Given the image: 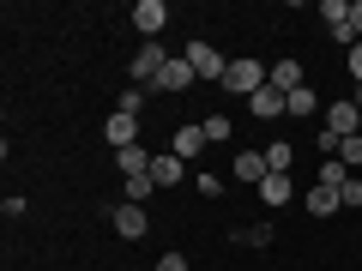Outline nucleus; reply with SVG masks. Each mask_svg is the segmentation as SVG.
I'll return each instance as SVG.
<instances>
[{"label":"nucleus","instance_id":"0eeeda50","mask_svg":"<svg viewBox=\"0 0 362 271\" xmlns=\"http://www.w3.org/2000/svg\"><path fill=\"white\" fill-rule=\"evenodd\" d=\"M206 145H211V139H206V127H199V121H187V127H175V139H169V151H175L181 163H194V157L206 151Z\"/></svg>","mask_w":362,"mask_h":271},{"label":"nucleus","instance_id":"9b49d317","mask_svg":"<svg viewBox=\"0 0 362 271\" xmlns=\"http://www.w3.org/2000/svg\"><path fill=\"white\" fill-rule=\"evenodd\" d=\"M151 181H157V187H181V181H187V163H181L175 151L151 157Z\"/></svg>","mask_w":362,"mask_h":271},{"label":"nucleus","instance_id":"6ab92c4d","mask_svg":"<svg viewBox=\"0 0 362 271\" xmlns=\"http://www.w3.org/2000/svg\"><path fill=\"white\" fill-rule=\"evenodd\" d=\"M344 181H350V169L338 163V157H326V163H320V175H314V187H344Z\"/></svg>","mask_w":362,"mask_h":271},{"label":"nucleus","instance_id":"2eb2a0df","mask_svg":"<svg viewBox=\"0 0 362 271\" xmlns=\"http://www.w3.org/2000/svg\"><path fill=\"white\" fill-rule=\"evenodd\" d=\"M115 169H121V175H151V151H145V145H127V151H115Z\"/></svg>","mask_w":362,"mask_h":271},{"label":"nucleus","instance_id":"20e7f679","mask_svg":"<svg viewBox=\"0 0 362 271\" xmlns=\"http://www.w3.org/2000/svg\"><path fill=\"white\" fill-rule=\"evenodd\" d=\"M194 66H187V54H169V66H163V73H157V85L151 90H163V97H181V90H187V85H194Z\"/></svg>","mask_w":362,"mask_h":271},{"label":"nucleus","instance_id":"7c9ffc66","mask_svg":"<svg viewBox=\"0 0 362 271\" xmlns=\"http://www.w3.org/2000/svg\"><path fill=\"white\" fill-rule=\"evenodd\" d=\"M350 30H356V42H362V0L350 6Z\"/></svg>","mask_w":362,"mask_h":271},{"label":"nucleus","instance_id":"39448f33","mask_svg":"<svg viewBox=\"0 0 362 271\" xmlns=\"http://www.w3.org/2000/svg\"><path fill=\"white\" fill-rule=\"evenodd\" d=\"M169 25V6L163 0H139V6H133V30H139L145 42H157V30Z\"/></svg>","mask_w":362,"mask_h":271},{"label":"nucleus","instance_id":"5701e85b","mask_svg":"<svg viewBox=\"0 0 362 271\" xmlns=\"http://www.w3.org/2000/svg\"><path fill=\"white\" fill-rule=\"evenodd\" d=\"M320 18H326V30H332V25L350 18V6H344V0H320Z\"/></svg>","mask_w":362,"mask_h":271},{"label":"nucleus","instance_id":"2f4dec72","mask_svg":"<svg viewBox=\"0 0 362 271\" xmlns=\"http://www.w3.org/2000/svg\"><path fill=\"white\" fill-rule=\"evenodd\" d=\"M356 109H362V85H356Z\"/></svg>","mask_w":362,"mask_h":271},{"label":"nucleus","instance_id":"dca6fc26","mask_svg":"<svg viewBox=\"0 0 362 271\" xmlns=\"http://www.w3.org/2000/svg\"><path fill=\"white\" fill-rule=\"evenodd\" d=\"M266 85L284 90V97H290V90H302V61H272V78H266Z\"/></svg>","mask_w":362,"mask_h":271},{"label":"nucleus","instance_id":"6e6552de","mask_svg":"<svg viewBox=\"0 0 362 271\" xmlns=\"http://www.w3.org/2000/svg\"><path fill=\"white\" fill-rule=\"evenodd\" d=\"M272 169H266V151H242L230 163V181H242V187H259V181H266Z\"/></svg>","mask_w":362,"mask_h":271},{"label":"nucleus","instance_id":"4be33fe9","mask_svg":"<svg viewBox=\"0 0 362 271\" xmlns=\"http://www.w3.org/2000/svg\"><path fill=\"white\" fill-rule=\"evenodd\" d=\"M199 127H206V139H211V145H223V139H230V115H206Z\"/></svg>","mask_w":362,"mask_h":271},{"label":"nucleus","instance_id":"f3484780","mask_svg":"<svg viewBox=\"0 0 362 271\" xmlns=\"http://www.w3.org/2000/svg\"><path fill=\"white\" fill-rule=\"evenodd\" d=\"M284 115H320V97H314L308 85H302V90H290V97H284Z\"/></svg>","mask_w":362,"mask_h":271},{"label":"nucleus","instance_id":"4468645a","mask_svg":"<svg viewBox=\"0 0 362 271\" xmlns=\"http://www.w3.org/2000/svg\"><path fill=\"white\" fill-rule=\"evenodd\" d=\"M247 109H254V121H278L284 115V90H254V97H247Z\"/></svg>","mask_w":362,"mask_h":271},{"label":"nucleus","instance_id":"f8f14e48","mask_svg":"<svg viewBox=\"0 0 362 271\" xmlns=\"http://www.w3.org/2000/svg\"><path fill=\"white\" fill-rule=\"evenodd\" d=\"M302 211H308V217H338V187H308V199H302Z\"/></svg>","mask_w":362,"mask_h":271},{"label":"nucleus","instance_id":"aec40b11","mask_svg":"<svg viewBox=\"0 0 362 271\" xmlns=\"http://www.w3.org/2000/svg\"><path fill=\"white\" fill-rule=\"evenodd\" d=\"M139 109H145V85H127V90H121V115L139 121Z\"/></svg>","mask_w":362,"mask_h":271},{"label":"nucleus","instance_id":"b1692460","mask_svg":"<svg viewBox=\"0 0 362 271\" xmlns=\"http://www.w3.org/2000/svg\"><path fill=\"white\" fill-rule=\"evenodd\" d=\"M338 205H344V211H356V205H362V181H356V175L338 187Z\"/></svg>","mask_w":362,"mask_h":271},{"label":"nucleus","instance_id":"c756f323","mask_svg":"<svg viewBox=\"0 0 362 271\" xmlns=\"http://www.w3.org/2000/svg\"><path fill=\"white\" fill-rule=\"evenodd\" d=\"M350 78H356V85H362V42H356V49H350Z\"/></svg>","mask_w":362,"mask_h":271},{"label":"nucleus","instance_id":"c85d7f7f","mask_svg":"<svg viewBox=\"0 0 362 271\" xmlns=\"http://www.w3.org/2000/svg\"><path fill=\"white\" fill-rule=\"evenodd\" d=\"M157 271H187V253H163V259H157Z\"/></svg>","mask_w":362,"mask_h":271},{"label":"nucleus","instance_id":"a211bd4d","mask_svg":"<svg viewBox=\"0 0 362 271\" xmlns=\"http://www.w3.org/2000/svg\"><path fill=\"white\" fill-rule=\"evenodd\" d=\"M290 163H296V145H284V139L266 145V169H272V175H290Z\"/></svg>","mask_w":362,"mask_h":271},{"label":"nucleus","instance_id":"1a4fd4ad","mask_svg":"<svg viewBox=\"0 0 362 271\" xmlns=\"http://www.w3.org/2000/svg\"><path fill=\"white\" fill-rule=\"evenodd\" d=\"M103 139H109V151H127V145H139V121L133 115H109V127H103Z\"/></svg>","mask_w":362,"mask_h":271},{"label":"nucleus","instance_id":"393cba45","mask_svg":"<svg viewBox=\"0 0 362 271\" xmlns=\"http://www.w3.org/2000/svg\"><path fill=\"white\" fill-rule=\"evenodd\" d=\"M194 187H199V199H218V193H223V175H206V169H199Z\"/></svg>","mask_w":362,"mask_h":271},{"label":"nucleus","instance_id":"9d476101","mask_svg":"<svg viewBox=\"0 0 362 271\" xmlns=\"http://www.w3.org/2000/svg\"><path fill=\"white\" fill-rule=\"evenodd\" d=\"M356 121H362V109L350 103H326V133H338V139H350V133H356Z\"/></svg>","mask_w":362,"mask_h":271},{"label":"nucleus","instance_id":"cd10ccee","mask_svg":"<svg viewBox=\"0 0 362 271\" xmlns=\"http://www.w3.org/2000/svg\"><path fill=\"white\" fill-rule=\"evenodd\" d=\"M314 145H320V157H338V145H344V139H338V133H326V127H320V133H314Z\"/></svg>","mask_w":362,"mask_h":271},{"label":"nucleus","instance_id":"f257e3e1","mask_svg":"<svg viewBox=\"0 0 362 271\" xmlns=\"http://www.w3.org/2000/svg\"><path fill=\"white\" fill-rule=\"evenodd\" d=\"M266 78H272V66H259V61H230L223 90H230V97H254V90H266Z\"/></svg>","mask_w":362,"mask_h":271},{"label":"nucleus","instance_id":"423d86ee","mask_svg":"<svg viewBox=\"0 0 362 271\" xmlns=\"http://www.w3.org/2000/svg\"><path fill=\"white\" fill-rule=\"evenodd\" d=\"M109 223H115V235H121V241H139L151 217H145V205H127V199H121V205L109 211Z\"/></svg>","mask_w":362,"mask_h":271},{"label":"nucleus","instance_id":"f03ea898","mask_svg":"<svg viewBox=\"0 0 362 271\" xmlns=\"http://www.w3.org/2000/svg\"><path fill=\"white\" fill-rule=\"evenodd\" d=\"M181 54H187V66H194L199 78H211V85H223V73H230V61H223V54L211 49V42H187Z\"/></svg>","mask_w":362,"mask_h":271},{"label":"nucleus","instance_id":"7ed1b4c3","mask_svg":"<svg viewBox=\"0 0 362 271\" xmlns=\"http://www.w3.org/2000/svg\"><path fill=\"white\" fill-rule=\"evenodd\" d=\"M163 66H169L163 42H145V49L133 54V66H127V73H133V85H145V90H151V85H157V73H163Z\"/></svg>","mask_w":362,"mask_h":271},{"label":"nucleus","instance_id":"412c9836","mask_svg":"<svg viewBox=\"0 0 362 271\" xmlns=\"http://www.w3.org/2000/svg\"><path fill=\"white\" fill-rule=\"evenodd\" d=\"M151 187H157L151 175H133V181H127V205H145V199H151Z\"/></svg>","mask_w":362,"mask_h":271},{"label":"nucleus","instance_id":"bb28decb","mask_svg":"<svg viewBox=\"0 0 362 271\" xmlns=\"http://www.w3.org/2000/svg\"><path fill=\"white\" fill-rule=\"evenodd\" d=\"M235 241H254V247H266V241H272V223H254V229H235Z\"/></svg>","mask_w":362,"mask_h":271},{"label":"nucleus","instance_id":"a878e982","mask_svg":"<svg viewBox=\"0 0 362 271\" xmlns=\"http://www.w3.org/2000/svg\"><path fill=\"white\" fill-rule=\"evenodd\" d=\"M338 163H344V169H350V163H362V133H350V139L338 145Z\"/></svg>","mask_w":362,"mask_h":271},{"label":"nucleus","instance_id":"ddd939ff","mask_svg":"<svg viewBox=\"0 0 362 271\" xmlns=\"http://www.w3.org/2000/svg\"><path fill=\"white\" fill-rule=\"evenodd\" d=\"M290 193H296V181H290V175H266V181H259V205H272V211L290 205Z\"/></svg>","mask_w":362,"mask_h":271}]
</instances>
